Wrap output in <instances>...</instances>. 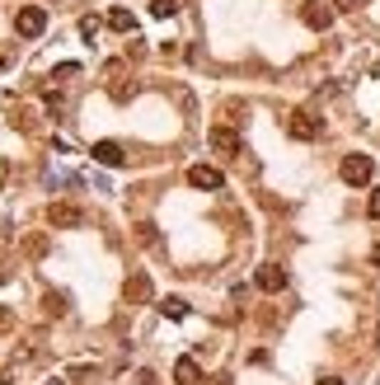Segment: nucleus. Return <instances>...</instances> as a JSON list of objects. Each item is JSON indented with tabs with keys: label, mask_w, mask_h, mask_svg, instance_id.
<instances>
[{
	"label": "nucleus",
	"mask_w": 380,
	"mask_h": 385,
	"mask_svg": "<svg viewBox=\"0 0 380 385\" xmlns=\"http://www.w3.org/2000/svg\"><path fill=\"white\" fill-rule=\"evenodd\" d=\"M343 183H352V188H361V183H371V174H376V160L371 155H343Z\"/></svg>",
	"instance_id": "f257e3e1"
},
{
	"label": "nucleus",
	"mask_w": 380,
	"mask_h": 385,
	"mask_svg": "<svg viewBox=\"0 0 380 385\" xmlns=\"http://www.w3.org/2000/svg\"><path fill=\"white\" fill-rule=\"evenodd\" d=\"M47 226H56V230H80V226H85V212H80L76 202H52V207H47Z\"/></svg>",
	"instance_id": "f03ea898"
},
{
	"label": "nucleus",
	"mask_w": 380,
	"mask_h": 385,
	"mask_svg": "<svg viewBox=\"0 0 380 385\" xmlns=\"http://www.w3.org/2000/svg\"><path fill=\"white\" fill-rule=\"evenodd\" d=\"M14 29H19V38H43L47 10H43V5H24V10L14 14Z\"/></svg>",
	"instance_id": "7ed1b4c3"
},
{
	"label": "nucleus",
	"mask_w": 380,
	"mask_h": 385,
	"mask_svg": "<svg viewBox=\"0 0 380 385\" xmlns=\"http://www.w3.org/2000/svg\"><path fill=\"white\" fill-rule=\"evenodd\" d=\"M188 183H192L197 192H221V188H225L221 170H212V165H192V170H188Z\"/></svg>",
	"instance_id": "20e7f679"
},
{
	"label": "nucleus",
	"mask_w": 380,
	"mask_h": 385,
	"mask_svg": "<svg viewBox=\"0 0 380 385\" xmlns=\"http://www.w3.org/2000/svg\"><path fill=\"white\" fill-rule=\"evenodd\" d=\"M287 132L296 136V141H314V136H319V118H314V113H305V108H301V113H291Z\"/></svg>",
	"instance_id": "39448f33"
},
{
	"label": "nucleus",
	"mask_w": 380,
	"mask_h": 385,
	"mask_svg": "<svg viewBox=\"0 0 380 385\" xmlns=\"http://www.w3.org/2000/svg\"><path fill=\"white\" fill-rule=\"evenodd\" d=\"M254 282H258V292H282V287H287V268H277V263H263V268L254 272Z\"/></svg>",
	"instance_id": "423d86ee"
},
{
	"label": "nucleus",
	"mask_w": 380,
	"mask_h": 385,
	"mask_svg": "<svg viewBox=\"0 0 380 385\" xmlns=\"http://www.w3.org/2000/svg\"><path fill=\"white\" fill-rule=\"evenodd\" d=\"M174 385H202L197 357H179V362H174Z\"/></svg>",
	"instance_id": "0eeeda50"
},
{
	"label": "nucleus",
	"mask_w": 380,
	"mask_h": 385,
	"mask_svg": "<svg viewBox=\"0 0 380 385\" xmlns=\"http://www.w3.org/2000/svg\"><path fill=\"white\" fill-rule=\"evenodd\" d=\"M301 19L310 24V29H319V34H324L329 24H334V10H329V5H319V0H310V5L301 10Z\"/></svg>",
	"instance_id": "6e6552de"
},
{
	"label": "nucleus",
	"mask_w": 380,
	"mask_h": 385,
	"mask_svg": "<svg viewBox=\"0 0 380 385\" xmlns=\"http://www.w3.org/2000/svg\"><path fill=\"white\" fill-rule=\"evenodd\" d=\"M94 160H99V165H108V170H118V165H123V146H118V141H94V150H90Z\"/></svg>",
	"instance_id": "1a4fd4ad"
},
{
	"label": "nucleus",
	"mask_w": 380,
	"mask_h": 385,
	"mask_svg": "<svg viewBox=\"0 0 380 385\" xmlns=\"http://www.w3.org/2000/svg\"><path fill=\"white\" fill-rule=\"evenodd\" d=\"M113 29V34H136V19H132V10H123V5H113L108 10V19H103Z\"/></svg>",
	"instance_id": "9d476101"
},
{
	"label": "nucleus",
	"mask_w": 380,
	"mask_h": 385,
	"mask_svg": "<svg viewBox=\"0 0 380 385\" xmlns=\"http://www.w3.org/2000/svg\"><path fill=\"white\" fill-rule=\"evenodd\" d=\"M127 301H136V306H141V301H150V277H145V272L127 277Z\"/></svg>",
	"instance_id": "9b49d317"
},
{
	"label": "nucleus",
	"mask_w": 380,
	"mask_h": 385,
	"mask_svg": "<svg viewBox=\"0 0 380 385\" xmlns=\"http://www.w3.org/2000/svg\"><path fill=\"white\" fill-rule=\"evenodd\" d=\"M160 315L165 319H188V301H183V296H165V301H160Z\"/></svg>",
	"instance_id": "f8f14e48"
},
{
	"label": "nucleus",
	"mask_w": 380,
	"mask_h": 385,
	"mask_svg": "<svg viewBox=\"0 0 380 385\" xmlns=\"http://www.w3.org/2000/svg\"><path fill=\"white\" fill-rule=\"evenodd\" d=\"M212 146H216V150H225V155H235L240 141H235V132H230V127H216V132H212Z\"/></svg>",
	"instance_id": "ddd939ff"
},
{
	"label": "nucleus",
	"mask_w": 380,
	"mask_h": 385,
	"mask_svg": "<svg viewBox=\"0 0 380 385\" xmlns=\"http://www.w3.org/2000/svg\"><path fill=\"white\" fill-rule=\"evenodd\" d=\"M150 14L155 19H174L179 14V0H150Z\"/></svg>",
	"instance_id": "4468645a"
},
{
	"label": "nucleus",
	"mask_w": 380,
	"mask_h": 385,
	"mask_svg": "<svg viewBox=\"0 0 380 385\" xmlns=\"http://www.w3.org/2000/svg\"><path fill=\"white\" fill-rule=\"evenodd\" d=\"M80 38L94 43V38H99V19H80Z\"/></svg>",
	"instance_id": "2eb2a0df"
},
{
	"label": "nucleus",
	"mask_w": 380,
	"mask_h": 385,
	"mask_svg": "<svg viewBox=\"0 0 380 385\" xmlns=\"http://www.w3.org/2000/svg\"><path fill=\"white\" fill-rule=\"evenodd\" d=\"M366 212H371V221H380V188H371V202H366Z\"/></svg>",
	"instance_id": "dca6fc26"
},
{
	"label": "nucleus",
	"mask_w": 380,
	"mask_h": 385,
	"mask_svg": "<svg viewBox=\"0 0 380 385\" xmlns=\"http://www.w3.org/2000/svg\"><path fill=\"white\" fill-rule=\"evenodd\" d=\"M136 385H155V371H136Z\"/></svg>",
	"instance_id": "f3484780"
},
{
	"label": "nucleus",
	"mask_w": 380,
	"mask_h": 385,
	"mask_svg": "<svg viewBox=\"0 0 380 385\" xmlns=\"http://www.w3.org/2000/svg\"><path fill=\"white\" fill-rule=\"evenodd\" d=\"M212 385H235V381H230V376H212Z\"/></svg>",
	"instance_id": "a211bd4d"
},
{
	"label": "nucleus",
	"mask_w": 380,
	"mask_h": 385,
	"mask_svg": "<svg viewBox=\"0 0 380 385\" xmlns=\"http://www.w3.org/2000/svg\"><path fill=\"white\" fill-rule=\"evenodd\" d=\"M319 385H347V381H338V376H324V381H319Z\"/></svg>",
	"instance_id": "6ab92c4d"
},
{
	"label": "nucleus",
	"mask_w": 380,
	"mask_h": 385,
	"mask_svg": "<svg viewBox=\"0 0 380 385\" xmlns=\"http://www.w3.org/2000/svg\"><path fill=\"white\" fill-rule=\"evenodd\" d=\"M47 385H61V381H47Z\"/></svg>",
	"instance_id": "aec40b11"
}]
</instances>
